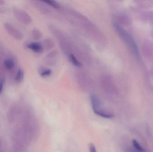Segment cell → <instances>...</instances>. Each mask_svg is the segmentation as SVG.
Listing matches in <instances>:
<instances>
[{
	"instance_id": "cell-1",
	"label": "cell",
	"mask_w": 153,
	"mask_h": 152,
	"mask_svg": "<svg viewBox=\"0 0 153 152\" xmlns=\"http://www.w3.org/2000/svg\"><path fill=\"white\" fill-rule=\"evenodd\" d=\"M13 12L16 18L20 22L27 25L31 22L30 17L23 10L17 7H13Z\"/></svg>"
},
{
	"instance_id": "cell-2",
	"label": "cell",
	"mask_w": 153,
	"mask_h": 152,
	"mask_svg": "<svg viewBox=\"0 0 153 152\" xmlns=\"http://www.w3.org/2000/svg\"><path fill=\"white\" fill-rule=\"evenodd\" d=\"M4 26L7 33L13 38L19 40H22L23 38L22 33L11 23L5 22L4 24Z\"/></svg>"
},
{
	"instance_id": "cell-3",
	"label": "cell",
	"mask_w": 153,
	"mask_h": 152,
	"mask_svg": "<svg viewBox=\"0 0 153 152\" xmlns=\"http://www.w3.org/2000/svg\"><path fill=\"white\" fill-rule=\"evenodd\" d=\"M27 47L33 51L38 53L42 52L43 51V47L39 43L35 42L29 43L27 45Z\"/></svg>"
},
{
	"instance_id": "cell-4",
	"label": "cell",
	"mask_w": 153,
	"mask_h": 152,
	"mask_svg": "<svg viewBox=\"0 0 153 152\" xmlns=\"http://www.w3.org/2000/svg\"><path fill=\"white\" fill-rule=\"evenodd\" d=\"M14 65L15 62L12 59H6L4 62V68L8 70L13 69L14 68Z\"/></svg>"
},
{
	"instance_id": "cell-5",
	"label": "cell",
	"mask_w": 153,
	"mask_h": 152,
	"mask_svg": "<svg viewBox=\"0 0 153 152\" xmlns=\"http://www.w3.org/2000/svg\"><path fill=\"white\" fill-rule=\"evenodd\" d=\"M24 76V71L21 69H19L16 73V76H15V80L17 83H20L23 80Z\"/></svg>"
},
{
	"instance_id": "cell-6",
	"label": "cell",
	"mask_w": 153,
	"mask_h": 152,
	"mask_svg": "<svg viewBox=\"0 0 153 152\" xmlns=\"http://www.w3.org/2000/svg\"><path fill=\"white\" fill-rule=\"evenodd\" d=\"M133 147H134L136 150L140 152H146L145 149L140 144L139 142L136 140H134L132 142Z\"/></svg>"
},
{
	"instance_id": "cell-7",
	"label": "cell",
	"mask_w": 153,
	"mask_h": 152,
	"mask_svg": "<svg viewBox=\"0 0 153 152\" xmlns=\"http://www.w3.org/2000/svg\"><path fill=\"white\" fill-rule=\"evenodd\" d=\"M70 61L74 66L77 67H81L82 66V64L78 61V60L75 58V56L73 54H70L69 56Z\"/></svg>"
},
{
	"instance_id": "cell-8",
	"label": "cell",
	"mask_w": 153,
	"mask_h": 152,
	"mask_svg": "<svg viewBox=\"0 0 153 152\" xmlns=\"http://www.w3.org/2000/svg\"><path fill=\"white\" fill-rule=\"evenodd\" d=\"M44 2L48 4L51 5L52 7H54L56 9H59L60 8V5L59 4L57 3L56 2L53 1H44Z\"/></svg>"
},
{
	"instance_id": "cell-9",
	"label": "cell",
	"mask_w": 153,
	"mask_h": 152,
	"mask_svg": "<svg viewBox=\"0 0 153 152\" xmlns=\"http://www.w3.org/2000/svg\"><path fill=\"white\" fill-rule=\"evenodd\" d=\"M51 74V71L50 70H45L41 72L40 75H41V76L45 77L50 76Z\"/></svg>"
},
{
	"instance_id": "cell-10",
	"label": "cell",
	"mask_w": 153,
	"mask_h": 152,
	"mask_svg": "<svg viewBox=\"0 0 153 152\" xmlns=\"http://www.w3.org/2000/svg\"><path fill=\"white\" fill-rule=\"evenodd\" d=\"M32 35H33V37L35 39H39L40 37L39 32L38 30H36V29L33 30V32H32Z\"/></svg>"
},
{
	"instance_id": "cell-11",
	"label": "cell",
	"mask_w": 153,
	"mask_h": 152,
	"mask_svg": "<svg viewBox=\"0 0 153 152\" xmlns=\"http://www.w3.org/2000/svg\"><path fill=\"white\" fill-rule=\"evenodd\" d=\"M89 151L90 152H97L95 146L93 144L89 145Z\"/></svg>"
},
{
	"instance_id": "cell-12",
	"label": "cell",
	"mask_w": 153,
	"mask_h": 152,
	"mask_svg": "<svg viewBox=\"0 0 153 152\" xmlns=\"http://www.w3.org/2000/svg\"><path fill=\"white\" fill-rule=\"evenodd\" d=\"M4 85V79L3 78L1 79L0 80V94L2 92Z\"/></svg>"
},
{
	"instance_id": "cell-13",
	"label": "cell",
	"mask_w": 153,
	"mask_h": 152,
	"mask_svg": "<svg viewBox=\"0 0 153 152\" xmlns=\"http://www.w3.org/2000/svg\"><path fill=\"white\" fill-rule=\"evenodd\" d=\"M128 152H140L139 151H137V150H136L134 147H133V146L132 147H130L129 149H128Z\"/></svg>"
},
{
	"instance_id": "cell-14",
	"label": "cell",
	"mask_w": 153,
	"mask_h": 152,
	"mask_svg": "<svg viewBox=\"0 0 153 152\" xmlns=\"http://www.w3.org/2000/svg\"><path fill=\"white\" fill-rule=\"evenodd\" d=\"M4 1H1L0 0V5H3L4 4Z\"/></svg>"
},
{
	"instance_id": "cell-15",
	"label": "cell",
	"mask_w": 153,
	"mask_h": 152,
	"mask_svg": "<svg viewBox=\"0 0 153 152\" xmlns=\"http://www.w3.org/2000/svg\"><path fill=\"white\" fill-rule=\"evenodd\" d=\"M2 12V10L1 9H0V13H1V12Z\"/></svg>"
}]
</instances>
